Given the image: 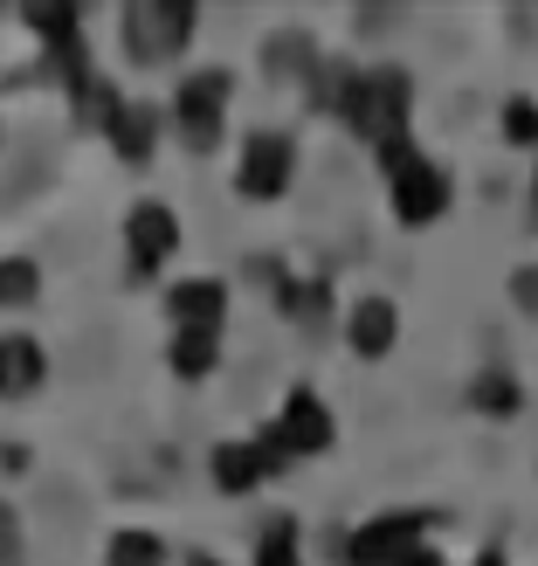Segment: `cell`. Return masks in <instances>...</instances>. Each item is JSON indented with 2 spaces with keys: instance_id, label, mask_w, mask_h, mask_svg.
I'll list each match as a JSON object with an SVG mask.
<instances>
[{
  "instance_id": "9",
  "label": "cell",
  "mask_w": 538,
  "mask_h": 566,
  "mask_svg": "<svg viewBox=\"0 0 538 566\" xmlns=\"http://www.w3.org/2000/svg\"><path fill=\"white\" fill-rule=\"evenodd\" d=\"M166 311H173L180 332H221V311H229V297H221L214 276H193V283H173V291H166Z\"/></svg>"
},
{
  "instance_id": "13",
  "label": "cell",
  "mask_w": 538,
  "mask_h": 566,
  "mask_svg": "<svg viewBox=\"0 0 538 566\" xmlns=\"http://www.w3.org/2000/svg\"><path fill=\"white\" fill-rule=\"evenodd\" d=\"M173 374L180 380H201V374H214V359H221V332H173Z\"/></svg>"
},
{
  "instance_id": "22",
  "label": "cell",
  "mask_w": 538,
  "mask_h": 566,
  "mask_svg": "<svg viewBox=\"0 0 538 566\" xmlns=\"http://www.w3.org/2000/svg\"><path fill=\"white\" fill-rule=\"evenodd\" d=\"M401 566H442V553H435V546H429V539H421V546H414V553H408V559H401Z\"/></svg>"
},
{
  "instance_id": "5",
  "label": "cell",
  "mask_w": 538,
  "mask_h": 566,
  "mask_svg": "<svg viewBox=\"0 0 538 566\" xmlns=\"http://www.w3.org/2000/svg\"><path fill=\"white\" fill-rule=\"evenodd\" d=\"M270 442H283V457H318V449H331V408L310 387H291V401H283Z\"/></svg>"
},
{
  "instance_id": "4",
  "label": "cell",
  "mask_w": 538,
  "mask_h": 566,
  "mask_svg": "<svg viewBox=\"0 0 538 566\" xmlns=\"http://www.w3.org/2000/svg\"><path fill=\"white\" fill-rule=\"evenodd\" d=\"M291 166H297V153H291V138H283V132H249L235 187L249 193V201H276V193L291 187Z\"/></svg>"
},
{
  "instance_id": "18",
  "label": "cell",
  "mask_w": 538,
  "mask_h": 566,
  "mask_svg": "<svg viewBox=\"0 0 538 566\" xmlns=\"http://www.w3.org/2000/svg\"><path fill=\"white\" fill-rule=\"evenodd\" d=\"M504 132H511V146H538V104L511 97V104H504Z\"/></svg>"
},
{
  "instance_id": "8",
  "label": "cell",
  "mask_w": 538,
  "mask_h": 566,
  "mask_svg": "<svg viewBox=\"0 0 538 566\" xmlns=\"http://www.w3.org/2000/svg\"><path fill=\"white\" fill-rule=\"evenodd\" d=\"M276 470H283V449H270V436L263 442H221L214 449V484L235 491V497L256 491L263 476H276Z\"/></svg>"
},
{
  "instance_id": "24",
  "label": "cell",
  "mask_w": 538,
  "mask_h": 566,
  "mask_svg": "<svg viewBox=\"0 0 538 566\" xmlns=\"http://www.w3.org/2000/svg\"><path fill=\"white\" fill-rule=\"evenodd\" d=\"M193 566H221V559H193Z\"/></svg>"
},
{
  "instance_id": "11",
  "label": "cell",
  "mask_w": 538,
  "mask_h": 566,
  "mask_svg": "<svg viewBox=\"0 0 538 566\" xmlns=\"http://www.w3.org/2000/svg\"><path fill=\"white\" fill-rule=\"evenodd\" d=\"M393 325H401V318H393L387 297H359V304H352V353L380 359V353L393 346Z\"/></svg>"
},
{
  "instance_id": "10",
  "label": "cell",
  "mask_w": 538,
  "mask_h": 566,
  "mask_svg": "<svg viewBox=\"0 0 538 566\" xmlns=\"http://www.w3.org/2000/svg\"><path fill=\"white\" fill-rule=\"evenodd\" d=\"M42 346L28 332H0V394H35L42 387Z\"/></svg>"
},
{
  "instance_id": "14",
  "label": "cell",
  "mask_w": 538,
  "mask_h": 566,
  "mask_svg": "<svg viewBox=\"0 0 538 566\" xmlns=\"http://www.w3.org/2000/svg\"><path fill=\"white\" fill-rule=\"evenodd\" d=\"M159 559H166V546L152 539V532H118L110 553H104V566H159Z\"/></svg>"
},
{
  "instance_id": "6",
  "label": "cell",
  "mask_w": 538,
  "mask_h": 566,
  "mask_svg": "<svg viewBox=\"0 0 538 566\" xmlns=\"http://www.w3.org/2000/svg\"><path fill=\"white\" fill-rule=\"evenodd\" d=\"M421 532H429V512H393V518H373L352 532V566H401Z\"/></svg>"
},
{
  "instance_id": "2",
  "label": "cell",
  "mask_w": 538,
  "mask_h": 566,
  "mask_svg": "<svg viewBox=\"0 0 538 566\" xmlns=\"http://www.w3.org/2000/svg\"><path fill=\"white\" fill-rule=\"evenodd\" d=\"M187 35H193V8H180V0H131L125 8V42H131L138 63L180 55Z\"/></svg>"
},
{
  "instance_id": "19",
  "label": "cell",
  "mask_w": 538,
  "mask_h": 566,
  "mask_svg": "<svg viewBox=\"0 0 538 566\" xmlns=\"http://www.w3.org/2000/svg\"><path fill=\"white\" fill-rule=\"evenodd\" d=\"M476 408L511 415V408H518V380H511V374H484V380H476Z\"/></svg>"
},
{
  "instance_id": "20",
  "label": "cell",
  "mask_w": 538,
  "mask_h": 566,
  "mask_svg": "<svg viewBox=\"0 0 538 566\" xmlns=\"http://www.w3.org/2000/svg\"><path fill=\"white\" fill-rule=\"evenodd\" d=\"M14 553H21V532H14V512L0 504V566H14Z\"/></svg>"
},
{
  "instance_id": "3",
  "label": "cell",
  "mask_w": 538,
  "mask_h": 566,
  "mask_svg": "<svg viewBox=\"0 0 538 566\" xmlns=\"http://www.w3.org/2000/svg\"><path fill=\"white\" fill-rule=\"evenodd\" d=\"M221 104H229V70H193L173 97V125L193 153H214L221 138Z\"/></svg>"
},
{
  "instance_id": "15",
  "label": "cell",
  "mask_w": 538,
  "mask_h": 566,
  "mask_svg": "<svg viewBox=\"0 0 538 566\" xmlns=\"http://www.w3.org/2000/svg\"><path fill=\"white\" fill-rule=\"evenodd\" d=\"M35 291H42V276H35V263H28V256L0 263V304H35Z\"/></svg>"
},
{
  "instance_id": "23",
  "label": "cell",
  "mask_w": 538,
  "mask_h": 566,
  "mask_svg": "<svg viewBox=\"0 0 538 566\" xmlns=\"http://www.w3.org/2000/svg\"><path fill=\"white\" fill-rule=\"evenodd\" d=\"M476 566H504V553H476Z\"/></svg>"
},
{
  "instance_id": "16",
  "label": "cell",
  "mask_w": 538,
  "mask_h": 566,
  "mask_svg": "<svg viewBox=\"0 0 538 566\" xmlns=\"http://www.w3.org/2000/svg\"><path fill=\"white\" fill-rule=\"evenodd\" d=\"M256 566H297V525L270 518V532L256 539Z\"/></svg>"
},
{
  "instance_id": "7",
  "label": "cell",
  "mask_w": 538,
  "mask_h": 566,
  "mask_svg": "<svg viewBox=\"0 0 538 566\" xmlns=\"http://www.w3.org/2000/svg\"><path fill=\"white\" fill-rule=\"evenodd\" d=\"M125 242H131V276H159V263L180 249V221H173V208L138 201L131 221H125Z\"/></svg>"
},
{
  "instance_id": "21",
  "label": "cell",
  "mask_w": 538,
  "mask_h": 566,
  "mask_svg": "<svg viewBox=\"0 0 538 566\" xmlns=\"http://www.w3.org/2000/svg\"><path fill=\"white\" fill-rule=\"evenodd\" d=\"M511 297H518V304L531 311V318H538V270H518V276H511Z\"/></svg>"
},
{
  "instance_id": "1",
  "label": "cell",
  "mask_w": 538,
  "mask_h": 566,
  "mask_svg": "<svg viewBox=\"0 0 538 566\" xmlns=\"http://www.w3.org/2000/svg\"><path fill=\"white\" fill-rule=\"evenodd\" d=\"M380 166H387V187H393V214L408 221V229H429V221H442L449 208V174L442 166H429L414 153V138H387V146H373Z\"/></svg>"
},
{
  "instance_id": "12",
  "label": "cell",
  "mask_w": 538,
  "mask_h": 566,
  "mask_svg": "<svg viewBox=\"0 0 538 566\" xmlns=\"http://www.w3.org/2000/svg\"><path fill=\"white\" fill-rule=\"evenodd\" d=\"M159 138V104H125L118 118H110V146H118L125 159H146Z\"/></svg>"
},
{
  "instance_id": "17",
  "label": "cell",
  "mask_w": 538,
  "mask_h": 566,
  "mask_svg": "<svg viewBox=\"0 0 538 566\" xmlns=\"http://www.w3.org/2000/svg\"><path fill=\"white\" fill-rule=\"evenodd\" d=\"M76 97H83V118L104 125V132H110V118L125 111V104H118V91H110V83H97V76H91V83H76Z\"/></svg>"
}]
</instances>
